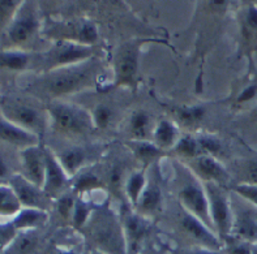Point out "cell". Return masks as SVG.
Wrapping results in <instances>:
<instances>
[{
  "label": "cell",
  "instance_id": "cell-41",
  "mask_svg": "<svg viewBox=\"0 0 257 254\" xmlns=\"http://www.w3.org/2000/svg\"><path fill=\"white\" fill-rule=\"evenodd\" d=\"M193 254H215V253H212V251H196V253Z\"/></svg>",
  "mask_w": 257,
  "mask_h": 254
},
{
  "label": "cell",
  "instance_id": "cell-3",
  "mask_svg": "<svg viewBox=\"0 0 257 254\" xmlns=\"http://www.w3.org/2000/svg\"><path fill=\"white\" fill-rule=\"evenodd\" d=\"M208 199L213 221L218 228V231L222 234H226L231 228V215H230V208H228L226 197L218 186L214 184H209Z\"/></svg>",
  "mask_w": 257,
  "mask_h": 254
},
{
  "label": "cell",
  "instance_id": "cell-40",
  "mask_svg": "<svg viewBox=\"0 0 257 254\" xmlns=\"http://www.w3.org/2000/svg\"><path fill=\"white\" fill-rule=\"evenodd\" d=\"M231 254H252V251L247 246H234Z\"/></svg>",
  "mask_w": 257,
  "mask_h": 254
},
{
  "label": "cell",
  "instance_id": "cell-25",
  "mask_svg": "<svg viewBox=\"0 0 257 254\" xmlns=\"http://www.w3.org/2000/svg\"><path fill=\"white\" fill-rule=\"evenodd\" d=\"M176 150H178V153L183 154V155L195 156L197 151H199V143L196 142L195 140H192L191 137H184L176 145Z\"/></svg>",
  "mask_w": 257,
  "mask_h": 254
},
{
  "label": "cell",
  "instance_id": "cell-42",
  "mask_svg": "<svg viewBox=\"0 0 257 254\" xmlns=\"http://www.w3.org/2000/svg\"><path fill=\"white\" fill-rule=\"evenodd\" d=\"M252 254H257V247H254L253 250H252Z\"/></svg>",
  "mask_w": 257,
  "mask_h": 254
},
{
  "label": "cell",
  "instance_id": "cell-4",
  "mask_svg": "<svg viewBox=\"0 0 257 254\" xmlns=\"http://www.w3.org/2000/svg\"><path fill=\"white\" fill-rule=\"evenodd\" d=\"M180 198L189 211L197 218L204 219L205 223H210V206L205 193L196 184H187L180 190Z\"/></svg>",
  "mask_w": 257,
  "mask_h": 254
},
{
  "label": "cell",
  "instance_id": "cell-20",
  "mask_svg": "<svg viewBox=\"0 0 257 254\" xmlns=\"http://www.w3.org/2000/svg\"><path fill=\"white\" fill-rule=\"evenodd\" d=\"M141 207L148 211L156 210L161 203V192L157 186H149L143 192L140 197Z\"/></svg>",
  "mask_w": 257,
  "mask_h": 254
},
{
  "label": "cell",
  "instance_id": "cell-18",
  "mask_svg": "<svg viewBox=\"0 0 257 254\" xmlns=\"http://www.w3.org/2000/svg\"><path fill=\"white\" fill-rule=\"evenodd\" d=\"M236 233L243 238H253L257 236V221L248 212H241L235 223Z\"/></svg>",
  "mask_w": 257,
  "mask_h": 254
},
{
  "label": "cell",
  "instance_id": "cell-7",
  "mask_svg": "<svg viewBox=\"0 0 257 254\" xmlns=\"http://www.w3.org/2000/svg\"><path fill=\"white\" fill-rule=\"evenodd\" d=\"M46 156V180L45 189L50 194H55L59 190L64 188L65 175L64 169L55 160V158L50 154H45Z\"/></svg>",
  "mask_w": 257,
  "mask_h": 254
},
{
  "label": "cell",
  "instance_id": "cell-34",
  "mask_svg": "<svg viewBox=\"0 0 257 254\" xmlns=\"http://www.w3.org/2000/svg\"><path fill=\"white\" fill-rule=\"evenodd\" d=\"M58 210L59 212L64 216V218H67V216L69 215V212H71L72 210H75V202H73L72 197H69V195H64V197H62V198L59 199Z\"/></svg>",
  "mask_w": 257,
  "mask_h": 254
},
{
  "label": "cell",
  "instance_id": "cell-12",
  "mask_svg": "<svg viewBox=\"0 0 257 254\" xmlns=\"http://www.w3.org/2000/svg\"><path fill=\"white\" fill-rule=\"evenodd\" d=\"M89 55H90V50L88 47L68 43V45L59 46V49L56 50V54L54 55V60L58 64H65V63L75 62L78 59L88 58Z\"/></svg>",
  "mask_w": 257,
  "mask_h": 254
},
{
  "label": "cell",
  "instance_id": "cell-24",
  "mask_svg": "<svg viewBox=\"0 0 257 254\" xmlns=\"http://www.w3.org/2000/svg\"><path fill=\"white\" fill-rule=\"evenodd\" d=\"M127 231L130 237L134 241H137L139 238L143 237L144 233H145V224L137 216L131 215L127 220Z\"/></svg>",
  "mask_w": 257,
  "mask_h": 254
},
{
  "label": "cell",
  "instance_id": "cell-16",
  "mask_svg": "<svg viewBox=\"0 0 257 254\" xmlns=\"http://www.w3.org/2000/svg\"><path fill=\"white\" fill-rule=\"evenodd\" d=\"M0 199H2V215H13V214H19L20 211V206H21V202H20L19 197L15 193V190L8 186H2L0 189Z\"/></svg>",
  "mask_w": 257,
  "mask_h": 254
},
{
  "label": "cell",
  "instance_id": "cell-17",
  "mask_svg": "<svg viewBox=\"0 0 257 254\" xmlns=\"http://www.w3.org/2000/svg\"><path fill=\"white\" fill-rule=\"evenodd\" d=\"M176 137V129L173 124L167 120H162L156 129L154 138L156 143L161 147H169L174 145Z\"/></svg>",
  "mask_w": 257,
  "mask_h": 254
},
{
  "label": "cell",
  "instance_id": "cell-30",
  "mask_svg": "<svg viewBox=\"0 0 257 254\" xmlns=\"http://www.w3.org/2000/svg\"><path fill=\"white\" fill-rule=\"evenodd\" d=\"M111 119V111L106 106H98L94 111V121L98 127H106Z\"/></svg>",
  "mask_w": 257,
  "mask_h": 254
},
{
  "label": "cell",
  "instance_id": "cell-22",
  "mask_svg": "<svg viewBox=\"0 0 257 254\" xmlns=\"http://www.w3.org/2000/svg\"><path fill=\"white\" fill-rule=\"evenodd\" d=\"M0 63H2V67H7V68L23 69L28 63V58L19 52H2Z\"/></svg>",
  "mask_w": 257,
  "mask_h": 254
},
{
  "label": "cell",
  "instance_id": "cell-37",
  "mask_svg": "<svg viewBox=\"0 0 257 254\" xmlns=\"http://www.w3.org/2000/svg\"><path fill=\"white\" fill-rule=\"evenodd\" d=\"M245 24L251 30H257V7H249L245 15Z\"/></svg>",
  "mask_w": 257,
  "mask_h": 254
},
{
  "label": "cell",
  "instance_id": "cell-14",
  "mask_svg": "<svg viewBox=\"0 0 257 254\" xmlns=\"http://www.w3.org/2000/svg\"><path fill=\"white\" fill-rule=\"evenodd\" d=\"M36 20L33 16H23L13 23L10 29V37L13 42H24L36 29Z\"/></svg>",
  "mask_w": 257,
  "mask_h": 254
},
{
  "label": "cell",
  "instance_id": "cell-6",
  "mask_svg": "<svg viewBox=\"0 0 257 254\" xmlns=\"http://www.w3.org/2000/svg\"><path fill=\"white\" fill-rule=\"evenodd\" d=\"M0 136H2V140L13 143V145H24V146L33 147V145L38 142L37 136L23 129L21 127H17L10 120H2V123H0Z\"/></svg>",
  "mask_w": 257,
  "mask_h": 254
},
{
  "label": "cell",
  "instance_id": "cell-21",
  "mask_svg": "<svg viewBox=\"0 0 257 254\" xmlns=\"http://www.w3.org/2000/svg\"><path fill=\"white\" fill-rule=\"evenodd\" d=\"M144 184H145V180H144L143 173H134L131 176L127 182V194L131 201H140L141 194L145 190Z\"/></svg>",
  "mask_w": 257,
  "mask_h": 254
},
{
  "label": "cell",
  "instance_id": "cell-39",
  "mask_svg": "<svg viewBox=\"0 0 257 254\" xmlns=\"http://www.w3.org/2000/svg\"><path fill=\"white\" fill-rule=\"evenodd\" d=\"M248 173H249V177H251L252 181L257 184V163H252V164H249Z\"/></svg>",
  "mask_w": 257,
  "mask_h": 254
},
{
  "label": "cell",
  "instance_id": "cell-11",
  "mask_svg": "<svg viewBox=\"0 0 257 254\" xmlns=\"http://www.w3.org/2000/svg\"><path fill=\"white\" fill-rule=\"evenodd\" d=\"M196 166L199 168L200 173L205 176V179L212 180L214 182H227L228 175L225 168L217 160L209 156H200L196 160Z\"/></svg>",
  "mask_w": 257,
  "mask_h": 254
},
{
  "label": "cell",
  "instance_id": "cell-32",
  "mask_svg": "<svg viewBox=\"0 0 257 254\" xmlns=\"http://www.w3.org/2000/svg\"><path fill=\"white\" fill-rule=\"evenodd\" d=\"M89 215V208L88 206L82 203V202H77L75 205V210H73V221H75L76 225L84 224L86 218Z\"/></svg>",
  "mask_w": 257,
  "mask_h": 254
},
{
  "label": "cell",
  "instance_id": "cell-19",
  "mask_svg": "<svg viewBox=\"0 0 257 254\" xmlns=\"http://www.w3.org/2000/svg\"><path fill=\"white\" fill-rule=\"evenodd\" d=\"M137 71V54L135 51H128L121 56L119 65H117V72L119 77L124 81L132 80Z\"/></svg>",
  "mask_w": 257,
  "mask_h": 254
},
{
  "label": "cell",
  "instance_id": "cell-28",
  "mask_svg": "<svg viewBox=\"0 0 257 254\" xmlns=\"http://www.w3.org/2000/svg\"><path fill=\"white\" fill-rule=\"evenodd\" d=\"M205 114V110L202 107H191L184 108V110L179 111V116L182 120L187 121V123H196L200 121Z\"/></svg>",
  "mask_w": 257,
  "mask_h": 254
},
{
  "label": "cell",
  "instance_id": "cell-43",
  "mask_svg": "<svg viewBox=\"0 0 257 254\" xmlns=\"http://www.w3.org/2000/svg\"><path fill=\"white\" fill-rule=\"evenodd\" d=\"M62 254H76V253H72V251H67V253H62Z\"/></svg>",
  "mask_w": 257,
  "mask_h": 254
},
{
  "label": "cell",
  "instance_id": "cell-8",
  "mask_svg": "<svg viewBox=\"0 0 257 254\" xmlns=\"http://www.w3.org/2000/svg\"><path fill=\"white\" fill-rule=\"evenodd\" d=\"M12 189L19 197L21 205H25L30 208L38 207L41 205V194L33 182L25 180L24 177H15L12 180Z\"/></svg>",
  "mask_w": 257,
  "mask_h": 254
},
{
  "label": "cell",
  "instance_id": "cell-23",
  "mask_svg": "<svg viewBox=\"0 0 257 254\" xmlns=\"http://www.w3.org/2000/svg\"><path fill=\"white\" fill-rule=\"evenodd\" d=\"M149 123V117L145 112L139 111L136 114H134L132 119H131V127H132V132L136 134L137 137H144L145 134V129Z\"/></svg>",
  "mask_w": 257,
  "mask_h": 254
},
{
  "label": "cell",
  "instance_id": "cell-5",
  "mask_svg": "<svg viewBox=\"0 0 257 254\" xmlns=\"http://www.w3.org/2000/svg\"><path fill=\"white\" fill-rule=\"evenodd\" d=\"M23 166L26 180L36 186H45L46 156L37 147H28L23 151Z\"/></svg>",
  "mask_w": 257,
  "mask_h": 254
},
{
  "label": "cell",
  "instance_id": "cell-36",
  "mask_svg": "<svg viewBox=\"0 0 257 254\" xmlns=\"http://www.w3.org/2000/svg\"><path fill=\"white\" fill-rule=\"evenodd\" d=\"M16 229L15 224H6L2 227V245H7L10 241L16 237Z\"/></svg>",
  "mask_w": 257,
  "mask_h": 254
},
{
  "label": "cell",
  "instance_id": "cell-33",
  "mask_svg": "<svg viewBox=\"0 0 257 254\" xmlns=\"http://www.w3.org/2000/svg\"><path fill=\"white\" fill-rule=\"evenodd\" d=\"M235 192L257 205V185H238L235 188Z\"/></svg>",
  "mask_w": 257,
  "mask_h": 254
},
{
  "label": "cell",
  "instance_id": "cell-2",
  "mask_svg": "<svg viewBox=\"0 0 257 254\" xmlns=\"http://www.w3.org/2000/svg\"><path fill=\"white\" fill-rule=\"evenodd\" d=\"M90 71L89 68H75L59 72L50 78L49 89L56 94L76 90L90 80Z\"/></svg>",
  "mask_w": 257,
  "mask_h": 254
},
{
  "label": "cell",
  "instance_id": "cell-38",
  "mask_svg": "<svg viewBox=\"0 0 257 254\" xmlns=\"http://www.w3.org/2000/svg\"><path fill=\"white\" fill-rule=\"evenodd\" d=\"M256 91H257V86L256 85H252V86H248L245 90L241 91V94L239 95L238 98V102L239 103H243V102H248L251 101L252 98L256 95Z\"/></svg>",
  "mask_w": 257,
  "mask_h": 254
},
{
  "label": "cell",
  "instance_id": "cell-9",
  "mask_svg": "<svg viewBox=\"0 0 257 254\" xmlns=\"http://www.w3.org/2000/svg\"><path fill=\"white\" fill-rule=\"evenodd\" d=\"M10 116L13 120L19 121L20 124H23L25 128L29 129H39L42 125L41 117H39L38 111L36 108L30 107V106H25V104H12L7 108Z\"/></svg>",
  "mask_w": 257,
  "mask_h": 254
},
{
  "label": "cell",
  "instance_id": "cell-13",
  "mask_svg": "<svg viewBox=\"0 0 257 254\" xmlns=\"http://www.w3.org/2000/svg\"><path fill=\"white\" fill-rule=\"evenodd\" d=\"M46 214L38 208H25L16 215L13 224L16 228H30L42 225L46 221Z\"/></svg>",
  "mask_w": 257,
  "mask_h": 254
},
{
  "label": "cell",
  "instance_id": "cell-31",
  "mask_svg": "<svg viewBox=\"0 0 257 254\" xmlns=\"http://www.w3.org/2000/svg\"><path fill=\"white\" fill-rule=\"evenodd\" d=\"M98 33L93 24H85L80 29V38L85 43H94L97 41Z\"/></svg>",
  "mask_w": 257,
  "mask_h": 254
},
{
  "label": "cell",
  "instance_id": "cell-26",
  "mask_svg": "<svg viewBox=\"0 0 257 254\" xmlns=\"http://www.w3.org/2000/svg\"><path fill=\"white\" fill-rule=\"evenodd\" d=\"M37 245V240L33 234H24L17 240L16 253L17 254H30Z\"/></svg>",
  "mask_w": 257,
  "mask_h": 254
},
{
  "label": "cell",
  "instance_id": "cell-10",
  "mask_svg": "<svg viewBox=\"0 0 257 254\" xmlns=\"http://www.w3.org/2000/svg\"><path fill=\"white\" fill-rule=\"evenodd\" d=\"M183 227L188 232L192 237H195L196 240L201 241L202 244L208 245V246H217L218 245V241L217 238L210 233L208 228L202 224V221L199 218L193 216L192 214L186 215L183 218Z\"/></svg>",
  "mask_w": 257,
  "mask_h": 254
},
{
  "label": "cell",
  "instance_id": "cell-35",
  "mask_svg": "<svg viewBox=\"0 0 257 254\" xmlns=\"http://www.w3.org/2000/svg\"><path fill=\"white\" fill-rule=\"evenodd\" d=\"M199 145L205 151L212 154H217L221 150V143H219V141L214 140V138H210V137H204V138H201L199 141Z\"/></svg>",
  "mask_w": 257,
  "mask_h": 254
},
{
  "label": "cell",
  "instance_id": "cell-1",
  "mask_svg": "<svg viewBox=\"0 0 257 254\" xmlns=\"http://www.w3.org/2000/svg\"><path fill=\"white\" fill-rule=\"evenodd\" d=\"M51 115L56 127L64 132L82 133L90 125V120L84 111L71 107V106H65V104L54 106L51 108Z\"/></svg>",
  "mask_w": 257,
  "mask_h": 254
},
{
  "label": "cell",
  "instance_id": "cell-29",
  "mask_svg": "<svg viewBox=\"0 0 257 254\" xmlns=\"http://www.w3.org/2000/svg\"><path fill=\"white\" fill-rule=\"evenodd\" d=\"M136 153L137 155L140 156L141 159L149 160L160 153V149H158L157 146H154V145H152V143L140 142V143H137Z\"/></svg>",
  "mask_w": 257,
  "mask_h": 254
},
{
  "label": "cell",
  "instance_id": "cell-15",
  "mask_svg": "<svg viewBox=\"0 0 257 254\" xmlns=\"http://www.w3.org/2000/svg\"><path fill=\"white\" fill-rule=\"evenodd\" d=\"M84 159L85 153L80 149L68 150V151L59 155L60 166L64 169V172L69 173V175H73L77 171V168L80 167V164H82Z\"/></svg>",
  "mask_w": 257,
  "mask_h": 254
},
{
  "label": "cell",
  "instance_id": "cell-27",
  "mask_svg": "<svg viewBox=\"0 0 257 254\" xmlns=\"http://www.w3.org/2000/svg\"><path fill=\"white\" fill-rule=\"evenodd\" d=\"M101 185V181L97 176L93 173H85L78 177L77 182H76V189L77 190H88V189L97 188Z\"/></svg>",
  "mask_w": 257,
  "mask_h": 254
}]
</instances>
